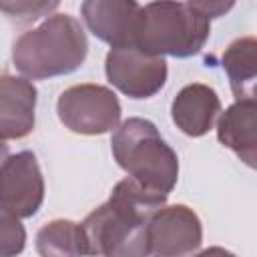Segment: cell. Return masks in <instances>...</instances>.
Wrapping results in <instances>:
<instances>
[{"instance_id":"obj_1","label":"cell","mask_w":257,"mask_h":257,"mask_svg":"<svg viewBox=\"0 0 257 257\" xmlns=\"http://www.w3.org/2000/svg\"><path fill=\"white\" fill-rule=\"evenodd\" d=\"M167 195L155 193L126 177L118 181L106 203L82 221L92 257H149L151 221L165 207Z\"/></svg>"},{"instance_id":"obj_2","label":"cell","mask_w":257,"mask_h":257,"mask_svg":"<svg viewBox=\"0 0 257 257\" xmlns=\"http://www.w3.org/2000/svg\"><path fill=\"white\" fill-rule=\"evenodd\" d=\"M88 40L80 22L70 14H52L24 32L12 46V62L32 80L70 74L82 66Z\"/></svg>"},{"instance_id":"obj_3","label":"cell","mask_w":257,"mask_h":257,"mask_svg":"<svg viewBox=\"0 0 257 257\" xmlns=\"http://www.w3.org/2000/svg\"><path fill=\"white\" fill-rule=\"evenodd\" d=\"M116 165L149 191L169 195L179 179L177 153L147 118H126L110 139Z\"/></svg>"},{"instance_id":"obj_4","label":"cell","mask_w":257,"mask_h":257,"mask_svg":"<svg viewBox=\"0 0 257 257\" xmlns=\"http://www.w3.org/2000/svg\"><path fill=\"white\" fill-rule=\"evenodd\" d=\"M209 34L211 18L193 2H149L135 46L155 56L189 58L205 46Z\"/></svg>"},{"instance_id":"obj_5","label":"cell","mask_w":257,"mask_h":257,"mask_svg":"<svg viewBox=\"0 0 257 257\" xmlns=\"http://www.w3.org/2000/svg\"><path fill=\"white\" fill-rule=\"evenodd\" d=\"M60 122L76 135H104L120 120L116 94L100 84H74L56 102Z\"/></svg>"},{"instance_id":"obj_6","label":"cell","mask_w":257,"mask_h":257,"mask_svg":"<svg viewBox=\"0 0 257 257\" xmlns=\"http://www.w3.org/2000/svg\"><path fill=\"white\" fill-rule=\"evenodd\" d=\"M106 78L131 98H149L167 82V62L163 56L143 52L137 46L110 48L104 62Z\"/></svg>"},{"instance_id":"obj_7","label":"cell","mask_w":257,"mask_h":257,"mask_svg":"<svg viewBox=\"0 0 257 257\" xmlns=\"http://www.w3.org/2000/svg\"><path fill=\"white\" fill-rule=\"evenodd\" d=\"M44 199V179L34 153L20 151L2 163V213L16 219L32 217Z\"/></svg>"},{"instance_id":"obj_8","label":"cell","mask_w":257,"mask_h":257,"mask_svg":"<svg viewBox=\"0 0 257 257\" xmlns=\"http://www.w3.org/2000/svg\"><path fill=\"white\" fill-rule=\"evenodd\" d=\"M149 239L153 257H195L203 241V227L193 209L171 205L153 217Z\"/></svg>"},{"instance_id":"obj_9","label":"cell","mask_w":257,"mask_h":257,"mask_svg":"<svg viewBox=\"0 0 257 257\" xmlns=\"http://www.w3.org/2000/svg\"><path fill=\"white\" fill-rule=\"evenodd\" d=\"M80 12L88 30L112 48L137 44L143 4L131 0H88L80 4Z\"/></svg>"},{"instance_id":"obj_10","label":"cell","mask_w":257,"mask_h":257,"mask_svg":"<svg viewBox=\"0 0 257 257\" xmlns=\"http://www.w3.org/2000/svg\"><path fill=\"white\" fill-rule=\"evenodd\" d=\"M36 88L30 80L4 74L0 78V137L22 139L34 128Z\"/></svg>"},{"instance_id":"obj_11","label":"cell","mask_w":257,"mask_h":257,"mask_svg":"<svg viewBox=\"0 0 257 257\" xmlns=\"http://www.w3.org/2000/svg\"><path fill=\"white\" fill-rule=\"evenodd\" d=\"M219 112L221 100L217 92L201 82L183 86L171 104L173 122L189 137L207 135L213 128V122Z\"/></svg>"},{"instance_id":"obj_12","label":"cell","mask_w":257,"mask_h":257,"mask_svg":"<svg viewBox=\"0 0 257 257\" xmlns=\"http://www.w3.org/2000/svg\"><path fill=\"white\" fill-rule=\"evenodd\" d=\"M221 145L231 149L241 163L257 169V102H233L217 120Z\"/></svg>"},{"instance_id":"obj_13","label":"cell","mask_w":257,"mask_h":257,"mask_svg":"<svg viewBox=\"0 0 257 257\" xmlns=\"http://www.w3.org/2000/svg\"><path fill=\"white\" fill-rule=\"evenodd\" d=\"M221 64L227 72L235 100L257 102V36L233 40L225 48Z\"/></svg>"},{"instance_id":"obj_14","label":"cell","mask_w":257,"mask_h":257,"mask_svg":"<svg viewBox=\"0 0 257 257\" xmlns=\"http://www.w3.org/2000/svg\"><path fill=\"white\" fill-rule=\"evenodd\" d=\"M36 251L40 257H84L88 241L82 223L70 219H54L36 233Z\"/></svg>"},{"instance_id":"obj_15","label":"cell","mask_w":257,"mask_h":257,"mask_svg":"<svg viewBox=\"0 0 257 257\" xmlns=\"http://www.w3.org/2000/svg\"><path fill=\"white\" fill-rule=\"evenodd\" d=\"M26 243V233L20 219L2 213L0 217V255L2 257H16L22 253Z\"/></svg>"},{"instance_id":"obj_16","label":"cell","mask_w":257,"mask_h":257,"mask_svg":"<svg viewBox=\"0 0 257 257\" xmlns=\"http://www.w3.org/2000/svg\"><path fill=\"white\" fill-rule=\"evenodd\" d=\"M0 8L10 18L28 22V20H38L40 16H46L52 10H56L58 2H2Z\"/></svg>"},{"instance_id":"obj_17","label":"cell","mask_w":257,"mask_h":257,"mask_svg":"<svg viewBox=\"0 0 257 257\" xmlns=\"http://www.w3.org/2000/svg\"><path fill=\"white\" fill-rule=\"evenodd\" d=\"M195 8L199 12H203L207 18H215V16H221L225 14L227 10L233 8V2H193Z\"/></svg>"},{"instance_id":"obj_18","label":"cell","mask_w":257,"mask_h":257,"mask_svg":"<svg viewBox=\"0 0 257 257\" xmlns=\"http://www.w3.org/2000/svg\"><path fill=\"white\" fill-rule=\"evenodd\" d=\"M195 257H235L231 251H227L225 247H209L201 253H197Z\"/></svg>"}]
</instances>
